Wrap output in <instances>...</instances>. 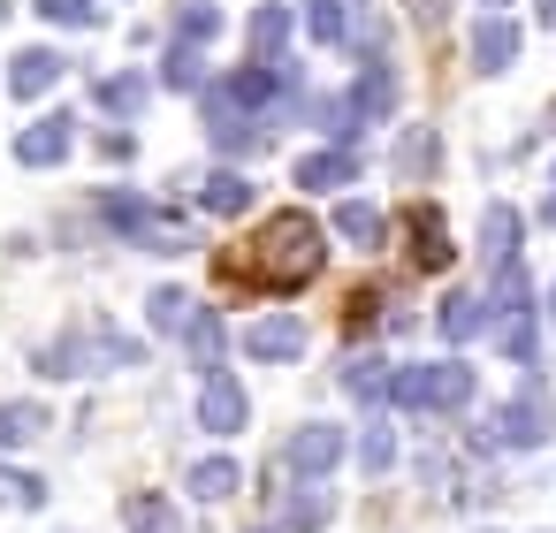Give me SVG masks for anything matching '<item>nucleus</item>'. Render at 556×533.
<instances>
[{
  "instance_id": "37",
  "label": "nucleus",
  "mask_w": 556,
  "mask_h": 533,
  "mask_svg": "<svg viewBox=\"0 0 556 533\" xmlns=\"http://www.w3.org/2000/svg\"><path fill=\"white\" fill-rule=\"evenodd\" d=\"M130 153H138L130 130H100V161H130Z\"/></svg>"
},
{
  "instance_id": "22",
  "label": "nucleus",
  "mask_w": 556,
  "mask_h": 533,
  "mask_svg": "<svg viewBox=\"0 0 556 533\" xmlns=\"http://www.w3.org/2000/svg\"><path fill=\"white\" fill-rule=\"evenodd\" d=\"M389 381H396V373H389L374 351H351V358H343V396H358V404H381V396H389Z\"/></svg>"
},
{
  "instance_id": "5",
  "label": "nucleus",
  "mask_w": 556,
  "mask_h": 533,
  "mask_svg": "<svg viewBox=\"0 0 556 533\" xmlns=\"http://www.w3.org/2000/svg\"><path fill=\"white\" fill-rule=\"evenodd\" d=\"M556 434V411H548V389H526V396H510L495 419H488V442H503V449H541Z\"/></svg>"
},
{
  "instance_id": "19",
  "label": "nucleus",
  "mask_w": 556,
  "mask_h": 533,
  "mask_svg": "<svg viewBox=\"0 0 556 533\" xmlns=\"http://www.w3.org/2000/svg\"><path fill=\"white\" fill-rule=\"evenodd\" d=\"M184 487L206 495V503H229V495L244 487V465H237V457H199V465L184 472Z\"/></svg>"
},
{
  "instance_id": "6",
  "label": "nucleus",
  "mask_w": 556,
  "mask_h": 533,
  "mask_svg": "<svg viewBox=\"0 0 556 533\" xmlns=\"http://www.w3.org/2000/svg\"><path fill=\"white\" fill-rule=\"evenodd\" d=\"M206 138H214L222 153H237V161H244V153H260L275 130H267L260 115H244V107H237L222 85H206Z\"/></svg>"
},
{
  "instance_id": "23",
  "label": "nucleus",
  "mask_w": 556,
  "mask_h": 533,
  "mask_svg": "<svg viewBox=\"0 0 556 533\" xmlns=\"http://www.w3.org/2000/svg\"><path fill=\"white\" fill-rule=\"evenodd\" d=\"M328 518H336V495H328V487H290V495H282V525H290V533H320Z\"/></svg>"
},
{
  "instance_id": "4",
  "label": "nucleus",
  "mask_w": 556,
  "mask_h": 533,
  "mask_svg": "<svg viewBox=\"0 0 556 533\" xmlns=\"http://www.w3.org/2000/svg\"><path fill=\"white\" fill-rule=\"evenodd\" d=\"M488 313H495V343H503L518 366H533L541 335H533V290H526L518 259H510V267H495V297H488Z\"/></svg>"
},
{
  "instance_id": "9",
  "label": "nucleus",
  "mask_w": 556,
  "mask_h": 533,
  "mask_svg": "<svg viewBox=\"0 0 556 533\" xmlns=\"http://www.w3.org/2000/svg\"><path fill=\"white\" fill-rule=\"evenodd\" d=\"M343 107H351V130H366V123H381V115L396 107V69H389L381 54H366V69L351 77V100H343Z\"/></svg>"
},
{
  "instance_id": "14",
  "label": "nucleus",
  "mask_w": 556,
  "mask_h": 533,
  "mask_svg": "<svg viewBox=\"0 0 556 533\" xmlns=\"http://www.w3.org/2000/svg\"><path fill=\"white\" fill-rule=\"evenodd\" d=\"M457 252H450V229H442V214L434 206H412V267L419 275H442Z\"/></svg>"
},
{
  "instance_id": "13",
  "label": "nucleus",
  "mask_w": 556,
  "mask_h": 533,
  "mask_svg": "<svg viewBox=\"0 0 556 533\" xmlns=\"http://www.w3.org/2000/svg\"><path fill=\"white\" fill-rule=\"evenodd\" d=\"M62 69H70V62H62L54 47H24V54L9 62V92H16V100H47V92L62 85Z\"/></svg>"
},
{
  "instance_id": "36",
  "label": "nucleus",
  "mask_w": 556,
  "mask_h": 533,
  "mask_svg": "<svg viewBox=\"0 0 556 533\" xmlns=\"http://www.w3.org/2000/svg\"><path fill=\"white\" fill-rule=\"evenodd\" d=\"M313 39H343V0H313Z\"/></svg>"
},
{
  "instance_id": "34",
  "label": "nucleus",
  "mask_w": 556,
  "mask_h": 533,
  "mask_svg": "<svg viewBox=\"0 0 556 533\" xmlns=\"http://www.w3.org/2000/svg\"><path fill=\"white\" fill-rule=\"evenodd\" d=\"M389 457H396V434L374 419V427L358 434V465H366V472H389Z\"/></svg>"
},
{
  "instance_id": "2",
  "label": "nucleus",
  "mask_w": 556,
  "mask_h": 533,
  "mask_svg": "<svg viewBox=\"0 0 556 533\" xmlns=\"http://www.w3.org/2000/svg\"><path fill=\"white\" fill-rule=\"evenodd\" d=\"M138 358H146V343H130V335H115V328H100V320H85V328L54 335V343L39 351V366H47L54 381H77V373H108V366H138Z\"/></svg>"
},
{
  "instance_id": "26",
  "label": "nucleus",
  "mask_w": 556,
  "mask_h": 533,
  "mask_svg": "<svg viewBox=\"0 0 556 533\" xmlns=\"http://www.w3.org/2000/svg\"><path fill=\"white\" fill-rule=\"evenodd\" d=\"M282 47H290V9H260L252 16V62H282Z\"/></svg>"
},
{
  "instance_id": "18",
  "label": "nucleus",
  "mask_w": 556,
  "mask_h": 533,
  "mask_svg": "<svg viewBox=\"0 0 556 533\" xmlns=\"http://www.w3.org/2000/svg\"><path fill=\"white\" fill-rule=\"evenodd\" d=\"M199 206H206V214H222V221H229V214H244V206H252V176H244V168H214V176L199 183Z\"/></svg>"
},
{
  "instance_id": "1",
  "label": "nucleus",
  "mask_w": 556,
  "mask_h": 533,
  "mask_svg": "<svg viewBox=\"0 0 556 533\" xmlns=\"http://www.w3.org/2000/svg\"><path fill=\"white\" fill-rule=\"evenodd\" d=\"M320 259H328L320 221H305V214H275V221L260 229V244H252V282H267V290H298V282L320 275Z\"/></svg>"
},
{
  "instance_id": "35",
  "label": "nucleus",
  "mask_w": 556,
  "mask_h": 533,
  "mask_svg": "<svg viewBox=\"0 0 556 533\" xmlns=\"http://www.w3.org/2000/svg\"><path fill=\"white\" fill-rule=\"evenodd\" d=\"M130 525H138V533H176V510H168L161 495H130Z\"/></svg>"
},
{
  "instance_id": "38",
  "label": "nucleus",
  "mask_w": 556,
  "mask_h": 533,
  "mask_svg": "<svg viewBox=\"0 0 556 533\" xmlns=\"http://www.w3.org/2000/svg\"><path fill=\"white\" fill-rule=\"evenodd\" d=\"M541 24H556V0H541Z\"/></svg>"
},
{
  "instance_id": "30",
  "label": "nucleus",
  "mask_w": 556,
  "mask_h": 533,
  "mask_svg": "<svg viewBox=\"0 0 556 533\" xmlns=\"http://www.w3.org/2000/svg\"><path fill=\"white\" fill-rule=\"evenodd\" d=\"M434 153H442V145H434V130H412V138L396 145V176H427V168H434Z\"/></svg>"
},
{
  "instance_id": "28",
  "label": "nucleus",
  "mask_w": 556,
  "mask_h": 533,
  "mask_svg": "<svg viewBox=\"0 0 556 533\" xmlns=\"http://www.w3.org/2000/svg\"><path fill=\"white\" fill-rule=\"evenodd\" d=\"M161 85H168V92H206V62H199L191 47H168V62H161Z\"/></svg>"
},
{
  "instance_id": "8",
  "label": "nucleus",
  "mask_w": 556,
  "mask_h": 533,
  "mask_svg": "<svg viewBox=\"0 0 556 533\" xmlns=\"http://www.w3.org/2000/svg\"><path fill=\"white\" fill-rule=\"evenodd\" d=\"M282 465H290L298 480H320V472H336V465H343V434H336L328 419H305V427L282 442Z\"/></svg>"
},
{
  "instance_id": "7",
  "label": "nucleus",
  "mask_w": 556,
  "mask_h": 533,
  "mask_svg": "<svg viewBox=\"0 0 556 533\" xmlns=\"http://www.w3.org/2000/svg\"><path fill=\"white\" fill-rule=\"evenodd\" d=\"M100 214H108L130 244H146V252H184V229H176V221H161V214H153L146 199H130V191H108V199H100Z\"/></svg>"
},
{
  "instance_id": "21",
  "label": "nucleus",
  "mask_w": 556,
  "mask_h": 533,
  "mask_svg": "<svg viewBox=\"0 0 556 533\" xmlns=\"http://www.w3.org/2000/svg\"><path fill=\"white\" fill-rule=\"evenodd\" d=\"M480 244H488V267H510V259H518V206L495 199V206L480 214Z\"/></svg>"
},
{
  "instance_id": "25",
  "label": "nucleus",
  "mask_w": 556,
  "mask_h": 533,
  "mask_svg": "<svg viewBox=\"0 0 556 533\" xmlns=\"http://www.w3.org/2000/svg\"><path fill=\"white\" fill-rule=\"evenodd\" d=\"M146 100H153V85H146V77H130V69H108V77H100V107H108V115H123V123H130Z\"/></svg>"
},
{
  "instance_id": "24",
  "label": "nucleus",
  "mask_w": 556,
  "mask_h": 533,
  "mask_svg": "<svg viewBox=\"0 0 556 533\" xmlns=\"http://www.w3.org/2000/svg\"><path fill=\"white\" fill-rule=\"evenodd\" d=\"M480 328H488V297H480V290H450V305H442V335H450V343H472Z\"/></svg>"
},
{
  "instance_id": "20",
  "label": "nucleus",
  "mask_w": 556,
  "mask_h": 533,
  "mask_svg": "<svg viewBox=\"0 0 556 533\" xmlns=\"http://www.w3.org/2000/svg\"><path fill=\"white\" fill-rule=\"evenodd\" d=\"M336 237H343V244H358V252H381L389 221H381L366 199H343V206H336Z\"/></svg>"
},
{
  "instance_id": "39",
  "label": "nucleus",
  "mask_w": 556,
  "mask_h": 533,
  "mask_svg": "<svg viewBox=\"0 0 556 533\" xmlns=\"http://www.w3.org/2000/svg\"><path fill=\"white\" fill-rule=\"evenodd\" d=\"M480 9H510V0H480Z\"/></svg>"
},
{
  "instance_id": "10",
  "label": "nucleus",
  "mask_w": 556,
  "mask_h": 533,
  "mask_svg": "<svg viewBox=\"0 0 556 533\" xmlns=\"http://www.w3.org/2000/svg\"><path fill=\"white\" fill-rule=\"evenodd\" d=\"M70 130H77L70 115H39V123H24V130H16V161H24V168H54V161H70V145H77Z\"/></svg>"
},
{
  "instance_id": "33",
  "label": "nucleus",
  "mask_w": 556,
  "mask_h": 533,
  "mask_svg": "<svg viewBox=\"0 0 556 533\" xmlns=\"http://www.w3.org/2000/svg\"><path fill=\"white\" fill-rule=\"evenodd\" d=\"M0 503L39 510V503H47V480H39V472H0Z\"/></svg>"
},
{
  "instance_id": "27",
  "label": "nucleus",
  "mask_w": 556,
  "mask_h": 533,
  "mask_svg": "<svg viewBox=\"0 0 556 533\" xmlns=\"http://www.w3.org/2000/svg\"><path fill=\"white\" fill-rule=\"evenodd\" d=\"M222 31V9H214V0H184V9H176V39L184 47H206Z\"/></svg>"
},
{
  "instance_id": "17",
  "label": "nucleus",
  "mask_w": 556,
  "mask_h": 533,
  "mask_svg": "<svg viewBox=\"0 0 556 533\" xmlns=\"http://www.w3.org/2000/svg\"><path fill=\"white\" fill-rule=\"evenodd\" d=\"M47 434H54L47 404H31V396H16V404H0V449H24V442H47Z\"/></svg>"
},
{
  "instance_id": "3",
  "label": "nucleus",
  "mask_w": 556,
  "mask_h": 533,
  "mask_svg": "<svg viewBox=\"0 0 556 533\" xmlns=\"http://www.w3.org/2000/svg\"><path fill=\"white\" fill-rule=\"evenodd\" d=\"M389 396H396L404 411H465V404H472V366H457V358L404 366V373L389 381Z\"/></svg>"
},
{
  "instance_id": "16",
  "label": "nucleus",
  "mask_w": 556,
  "mask_h": 533,
  "mask_svg": "<svg viewBox=\"0 0 556 533\" xmlns=\"http://www.w3.org/2000/svg\"><path fill=\"white\" fill-rule=\"evenodd\" d=\"M298 351H305V328H298V320H252V328H244V358L282 366V358H298Z\"/></svg>"
},
{
  "instance_id": "15",
  "label": "nucleus",
  "mask_w": 556,
  "mask_h": 533,
  "mask_svg": "<svg viewBox=\"0 0 556 533\" xmlns=\"http://www.w3.org/2000/svg\"><path fill=\"white\" fill-rule=\"evenodd\" d=\"M358 176V153L351 145H328V153H305L298 161V191H343Z\"/></svg>"
},
{
  "instance_id": "11",
  "label": "nucleus",
  "mask_w": 556,
  "mask_h": 533,
  "mask_svg": "<svg viewBox=\"0 0 556 533\" xmlns=\"http://www.w3.org/2000/svg\"><path fill=\"white\" fill-rule=\"evenodd\" d=\"M244 419H252V404H244L237 373H214L206 396H199V427H206V434H244Z\"/></svg>"
},
{
  "instance_id": "40",
  "label": "nucleus",
  "mask_w": 556,
  "mask_h": 533,
  "mask_svg": "<svg viewBox=\"0 0 556 533\" xmlns=\"http://www.w3.org/2000/svg\"><path fill=\"white\" fill-rule=\"evenodd\" d=\"M548 313H556V290H548Z\"/></svg>"
},
{
  "instance_id": "31",
  "label": "nucleus",
  "mask_w": 556,
  "mask_h": 533,
  "mask_svg": "<svg viewBox=\"0 0 556 533\" xmlns=\"http://www.w3.org/2000/svg\"><path fill=\"white\" fill-rule=\"evenodd\" d=\"M146 313H153V328H161V335H184L191 297H184V290H153V305H146Z\"/></svg>"
},
{
  "instance_id": "32",
  "label": "nucleus",
  "mask_w": 556,
  "mask_h": 533,
  "mask_svg": "<svg viewBox=\"0 0 556 533\" xmlns=\"http://www.w3.org/2000/svg\"><path fill=\"white\" fill-rule=\"evenodd\" d=\"M184 343H191V358L214 366V358H222V320H214V313H191V320H184Z\"/></svg>"
},
{
  "instance_id": "12",
  "label": "nucleus",
  "mask_w": 556,
  "mask_h": 533,
  "mask_svg": "<svg viewBox=\"0 0 556 533\" xmlns=\"http://www.w3.org/2000/svg\"><path fill=\"white\" fill-rule=\"evenodd\" d=\"M510 62H518V24L510 16H480L472 24V69L480 77H503Z\"/></svg>"
},
{
  "instance_id": "29",
  "label": "nucleus",
  "mask_w": 556,
  "mask_h": 533,
  "mask_svg": "<svg viewBox=\"0 0 556 533\" xmlns=\"http://www.w3.org/2000/svg\"><path fill=\"white\" fill-rule=\"evenodd\" d=\"M47 24H70V31H92L100 24V0H31Z\"/></svg>"
}]
</instances>
